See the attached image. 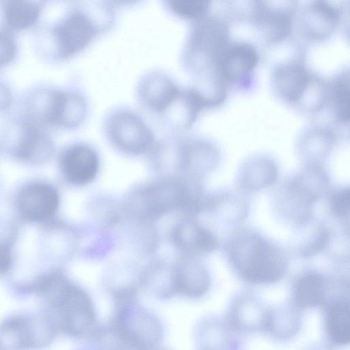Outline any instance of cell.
Listing matches in <instances>:
<instances>
[{
	"instance_id": "6da1fadb",
	"label": "cell",
	"mask_w": 350,
	"mask_h": 350,
	"mask_svg": "<svg viewBox=\"0 0 350 350\" xmlns=\"http://www.w3.org/2000/svg\"><path fill=\"white\" fill-rule=\"evenodd\" d=\"M231 41L229 23L224 17L207 15L191 22L180 53L181 64L193 79V85L204 92L224 88L215 68L226 46Z\"/></svg>"
},
{
	"instance_id": "7a4b0ae2",
	"label": "cell",
	"mask_w": 350,
	"mask_h": 350,
	"mask_svg": "<svg viewBox=\"0 0 350 350\" xmlns=\"http://www.w3.org/2000/svg\"><path fill=\"white\" fill-rule=\"evenodd\" d=\"M35 293L44 297L51 312L48 318L57 332L69 336H91L97 326L94 304L89 294L53 272L38 278Z\"/></svg>"
},
{
	"instance_id": "3957f363",
	"label": "cell",
	"mask_w": 350,
	"mask_h": 350,
	"mask_svg": "<svg viewBox=\"0 0 350 350\" xmlns=\"http://www.w3.org/2000/svg\"><path fill=\"white\" fill-rule=\"evenodd\" d=\"M116 21L110 1H74L51 29L54 57L65 60L77 54L98 36L108 31Z\"/></svg>"
},
{
	"instance_id": "277c9868",
	"label": "cell",
	"mask_w": 350,
	"mask_h": 350,
	"mask_svg": "<svg viewBox=\"0 0 350 350\" xmlns=\"http://www.w3.org/2000/svg\"><path fill=\"white\" fill-rule=\"evenodd\" d=\"M135 92L142 108L167 129H183L193 119L195 109L187 86H180L166 70L155 68L144 72Z\"/></svg>"
},
{
	"instance_id": "5b68a950",
	"label": "cell",
	"mask_w": 350,
	"mask_h": 350,
	"mask_svg": "<svg viewBox=\"0 0 350 350\" xmlns=\"http://www.w3.org/2000/svg\"><path fill=\"white\" fill-rule=\"evenodd\" d=\"M230 258L239 278L252 285L276 283L284 278L287 270L282 252L252 233L242 234L234 240Z\"/></svg>"
},
{
	"instance_id": "8992f818",
	"label": "cell",
	"mask_w": 350,
	"mask_h": 350,
	"mask_svg": "<svg viewBox=\"0 0 350 350\" xmlns=\"http://www.w3.org/2000/svg\"><path fill=\"white\" fill-rule=\"evenodd\" d=\"M29 120L63 129H75L85 120L88 101L76 88H46L35 92L29 103Z\"/></svg>"
},
{
	"instance_id": "52a82bcc",
	"label": "cell",
	"mask_w": 350,
	"mask_h": 350,
	"mask_svg": "<svg viewBox=\"0 0 350 350\" xmlns=\"http://www.w3.org/2000/svg\"><path fill=\"white\" fill-rule=\"evenodd\" d=\"M126 350H154L163 338L159 319L137 304V300L115 304L108 321Z\"/></svg>"
},
{
	"instance_id": "ba28073f",
	"label": "cell",
	"mask_w": 350,
	"mask_h": 350,
	"mask_svg": "<svg viewBox=\"0 0 350 350\" xmlns=\"http://www.w3.org/2000/svg\"><path fill=\"white\" fill-rule=\"evenodd\" d=\"M102 129L113 146L129 154L145 153L155 144L150 126L136 110L127 105L108 109L103 118Z\"/></svg>"
},
{
	"instance_id": "9c48e42d",
	"label": "cell",
	"mask_w": 350,
	"mask_h": 350,
	"mask_svg": "<svg viewBox=\"0 0 350 350\" xmlns=\"http://www.w3.org/2000/svg\"><path fill=\"white\" fill-rule=\"evenodd\" d=\"M297 8L296 1H250L245 21L264 44L275 46L291 37Z\"/></svg>"
},
{
	"instance_id": "30bf717a",
	"label": "cell",
	"mask_w": 350,
	"mask_h": 350,
	"mask_svg": "<svg viewBox=\"0 0 350 350\" xmlns=\"http://www.w3.org/2000/svg\"><path fill=\"white\" fill-rule=\"evenodd\" d=\"M259 62L260 54L255 45L245 40H231L217 62L216 76L228 91L246 92L254 87Z\"/></svg>"
},
{
	"instance_id": "8fae6325",
	"label": "cell",
	"mask_w": 350,
	"mask_h": 350,
	"mask_svg": "<svg viewBox=\"0 0 350 350\" xmlns=\"http://www.w3.org/2000/svg\"><path fill=\"white\" fill-rule=\"evenodd\" d=\"M317 74L306 64V53L301 48L288 59L273 66L270 75V86L274 96L296 109Z\"/></svg>"
},
{
	"instance_id": "7c38bea8",
	"label": "cell",
	"mask_w": 350,
	"mask_h": 350,
	"mask_svg": "<svg viewBox=\"0 0 350 350\" xmlns=\"http://www.w3.org/2000/svg\"><path fill=\"white\" fill-rule=\"evenodd\" d=\"M343 10L327 1L314 0L297 8L295 26L306 42L319 43L329 39L338 29Z\"/></svg>"
},
{
	"instance_id": "4fadbf2b",
	"label": "cell",
	"mask_w": 350,
	"mask_h": 350,
	"mask_svg": "<svg viewBox=\"0 0 350 350\" xmlns=\"http://www.w3.org/2000/svg\"><path fill=\"white\" fill-rule=\"evenodd\" d=\"M46 318L40 325L29 317L14 316L0 324V350H23L48 343L57 332Z\"/></svg>"
},
{
	"instance_id": "5bb4252c",
	"label": "cell",
	"mask_w": 350,
	"mask_h": 350,
	"mask_svg": "<svg viewBox=\"0 0 350 350\" xmlns=\"http://www.w3.org/2000/svg\"><path fill=\"white\" fill-rule=\"evenodd\" d=\"M268 306L254 293L241 291L229 301L224 318L237 334L244 336L262 334Z\"/></svg>"
},
{
	"instance_id": "9a60e30c",
	"label": "cell",
	"mask_w": 350,
	"mask_h": 350,
	"mask_svg": "<svg viewBox=\"0 0 350 350\" xmlns=\"http://www.w3.org/2000/svg\"><path fill=\"white\" fill-rule=\"evenodd\" d=\"M192 194L187 187L178 182L161 180L144 189L142 204L151 217H159L179 208L197 210L199 197Z\"/></svg>"
},
{
	"instance_id": "2e32d148",
	"label": "cell",
	"mask_w": 350,
	"mask_h": 350,
	"mask_svg": "<svg viewBox=\"0 0 350 350\" xmlns=\"http://www.w3.org/2000/svg\"><path fill=\"white\" fill-rule=\"evenodd\" d=\"M321 308L324 342L332 348L348 346L350 341L349 291L334 294Z\"/></svg>"
},
{
	"instance_id": "e0dca14e",
	"label": "cell",
	"mask_w": 350,
	"mask_h": 350,
	"mask_svg": "<svg viewBox=\"0 0 350 350\" xmlns=\"http://www.w3.org/2000/svg\"><path fill=\"white\" fill-rule=\"evenodd\" d=\"M196 350H245L243 336L230 328L224 316L202 317L195 330Z\"/></svg>"
},
{
	"instance_id": "ac0fdd59",
	"label": "cell",
	"mask_w": 350,
	"mask_h": 350,
	"mask_svg": "<svg viewBox=\"0 0 350 350\" xmlns=\"http://www.w3.org/2000/svg\"><path fill=\"white\" fill-rule=\"evenodd\" d=\"M348 288L330 283L322 274L308 272L293 283L289 301L301 312L321 308L334 294Z\"/></svg>"
},
{
	"instance_id": "d6986e66",
	"label": "cell",
	"mask_w": 350,
	"mask_h": 350,
	"mask_svg": "<svg viewBox=\"0 0 350 350\" xmlns=\"http://www.w3.org/2000/svg\"><path fill=\"white\" fill-rule=\"evenodd\" d=\"M59 202L55 188L42 182L25 185L17 197L19 212L31 221H43L52 217L57 211Z\"/></svg>"
},
{
	"instance_id": "ffe728a7",
	"label": "cell",
	"mask_w": 350,
	"mask_h": 350,
	"mask_svg": "<svg viewBox=\"0 0 350 350\" xmlns=\"http://www.w3.org/2000/svg\"><path fill=\"white\" fill-rule=\"evenodd\" d=\"M61 165L69 183L83 186L92 183L96 178L99 169V157L90 144L77 142L64 150Z\"/></svg>"
},
{
	"instance_id": "44dd1931",
	"label": "cell",
	"mask_w": 350,
	"mask_h": 350,
	"mask_svg": "<svg viewBox=\"0 0 350 350\" xmlns=\"http://www.w3.org/2000/svg\"><path fill=\"white\" fill-rule=\"evenodd\" d=\"M211 277L200 263L185 260L175 265L170 278V295L198 299L205 296L211 287Z\"/></svg>"
},
{
	"instance_id": "7402d4cb",
	"label": "cell",
	"mask_w": 350,
	"mask_h": 350,
	"mask_svg": "<svg viewBox=\"0 0 350 350\" xmlns=\"http://www.w3.org/2000/svg\"><path fill=\"white\" fill-rule=\"evenodd\" d=\"M303 325V312L289 301L268 306L263 333L278 342H286L299 334Z\"/></svg>"
},
{
	"instance_id": "603a6c76",
	"label": "cell",
	"mask_w": 350,
	"mask_h": 350,
	"mask_svg": "<svg viewBox=\"0 0 350 350\" xmlns=\"http://www.w3.org/2000/svg\"><path fill=\"white\" fill-rule=\"evenodd\" d=\"M19 135L14 154L18 159L33 163L47 160L53 154V144L40 126L27 120L18 125Z\"/></svg>"
},
{
	"instance_id": "cb8c5ba5",
	"label": "cell",
	"mask_w": 350,
	"mask_h": 350,
	"mask_svg": "<svg viewBox=\"0 0 350 350\" xmlns=\"http://www.w3.org/2000/svg\"><path fill=\"white\" fill-rule=\"evenodd\" d=\"M172 239L177 248L189 256L206 254L217 247V240L211 232L189 220L177 224Z\"/></svg>"
},
{
	"instance_id": "d4e9b609",
	"label": "cell",
	"mask_w": 350,
	"mask_h": 350,
	"mask_svg": "<svg viewBox=\"0 0 350 350\" xmlns=\"http://www.w3.org/2000/svg\"><path fill=\"white\" fill-rule=\"evenodd\" d=\"M327 103L334 123L348 126L350 117L349 70L344 68L327 79Z\"/></svg>"
},
{
	"instance_id": "484cf974",
	"label": "cell",
	"mask_w": 350,
	"mask_h": 350,
	"mask_svg": "<svg viewBox=\"0 0 350 350\" xmlns=\"http://www.w3.org/2000/svg\"><path fill=\"white\" fill-rule=\"evenodd\" d=\"M43 8L42 2L5 1L1 5L3 20L5 25L12 30L27 29L37 23Z\"/></svg>"
},
{
	"instance_id": "4316f807",
	"label": "cell",
	"mask_w": 350,
	"mask_h": 350,
	"mask_svg": "<svg viewBox=\"0 0 350 350\" xmlns=\"http://www.w3.org/2000/svg\"><path fill=\"white\" fill-rule=\"evenodd\" d=\"M337 139L334 129L329 125L314 124L306 126L299 136L300 147L306 153L325 155L329 153Z\"/></svg>"
},
{
	"instance_id": "83f0119b",
	"label": "cell",
	"mask_w": 350,
	"mask_h": 350,
	"mask_svg": "<svg viewBox=\"0 0 350 350\" xmlns=\"http://www.w3.org/2000/svg\"><path fill=\"white\" fill-rule=\"evenodd\" d=\"M163 3L173 15L191 22L207 15L211 10V1L207 0H164Z\"/></svg>"
},
{
	"instance_id": "f1b7e54d",
	"label": "cell",
	"mask_w": 350,
	"mask_h": 350,
	"mask_svg": "<svg viewBox=\"0 0 350 350\" xmlns=\"http://www.w3.org/2000/svg\"><path fill=\"white\" fill-rule=\"evenodd\" d=\"M17 53L14 37L7 30L0 29V68L10 64Z\"/></svg>"
},
{
	"instance_id": "f546056e",
	"label": "cell",
	"mask_w": 350,
	"mask_h": 350,
	"mask_svg": "<svg viewBox=\"0 0 350 350\" xmlns=\"http://www.w3.org/2000/svg\"><path fill=\"white\" fill-rule=\"evenodd\" d=\"M349 189H343L333 196L331 200L332 211L337 216H346L349 212Z\"/></svg>"
},
{
	"instance_id": "4dcf8cb0",
	"label": "cell",
	"mask_w": 350,
	"mask_h": 350,
	"mask_svg": "<svg viewBox=\"0 0 350 350\" xmlns=\"http://www.w3.org/2000/svg\"><path fill=\"white\" fill-rule=\"evenodd\" d=\"M12 264V255L9 245L0 241V273L9 270Z\"/></svg>"
},
{
	"instance_id": "1f68e13d",
	"label": "cell",
	"mask_w": 350,
	"mask_h": 350,
	"mask_svg": "<svg viewBox=\"0 0 350 350\" xmlns=\"http://www.w3.org/2000/svg\"><path fill=\"white\" fill-rule=\"evenodd\" d=\"M301 350H334L332 347H329L325 342H312Z\"/></svg>"
}]
</instances>
